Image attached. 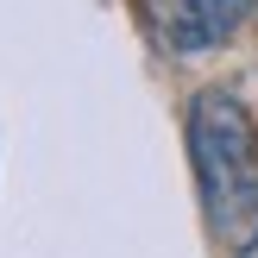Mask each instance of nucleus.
<instances>
[{"label": "nucleus", "instance_id": "7ed1b4c3", "mask_svg": "<svg viewBox=\"0 0 258 258\" xmlns=\"http://www.w3.org/2000/svg\"><path fill=\"white\" fill-rule=\"evenodd\" d=\"M239 258H258V221H252V239L239 246Z\"/></svg>", "mask_w": 258, "mask_h": 258}, {"label": "nucleus", "instance_id": "f03ea898", "mask_svg": "<svg viewBox=\"0 0 258 258\" xmlns=\"http://www.w3.org/2000/svg\"><path fill=\"white\" fill-rule=\"evenodd\" d=\"M252 7L258 0H139V25L164 57H208L252 19Z\"/></svg>", "mask_w": 258, "mask_h": 258}, {"label": "nucleus", "instance_id": "f257e3e1", "mask_svg": "<svg viewBox=\"0 0 258 258\" xmlns=\"http://www.w3.org/2000/svg\"><path fill=\"white\" fill-rule=\"evenodd\" d=\"M189 170L214 239H246L258 221V120L233 88L208 82L189 95Z\"/></svg>", "mask_w": 258, "mask_h": 258}]
</instances>
